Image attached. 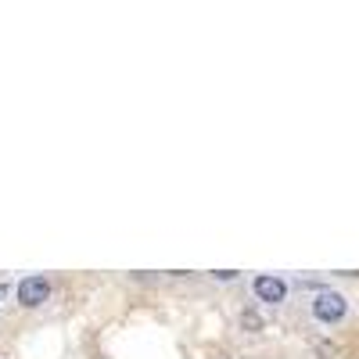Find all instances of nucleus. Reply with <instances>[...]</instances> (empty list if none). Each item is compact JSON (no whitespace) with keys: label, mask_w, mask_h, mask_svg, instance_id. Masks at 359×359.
Returning <instances> with one entry per match:
<instances>
[{"label":"nucleus","mask_w":359,"mask_h":359,"mask_svg":"<svg viewBox=\"0 0 359 359\" xmlns=\"http://www.w3.org/2000/svg\"><path fill=\"white\" fill-rule=\"evenodd\" d=\"M309 309H313V320H316V323L334 327V323H341V320L348 316V298H345L341 291L327 287V291H316V294H313Z\"/></svg>","instance_id":"obj_1"},{"label":"nucleus","mask_w":359,"mask_h":359,"mask_svg":"<svg viewBox=\"0 0 359 359\" xmlns=\"http://www.w3.org/2000/svg\"><path fill=\"white\" fill-rule=\"evenodd\" d=\"M15 294H18V302H22L25 309H36V306H43L47 298H50V280H47V277H40V273L22 277V280H18V287H15Z\"/></svg>","instance_id":"obj_2"},{"label":"nucleus","mask_w":359,"mask_h":359,"mask_svg":"<svg viewBox=\"0 0 359 359\" xmlns=\"http://www.w3.org/2000/svg\"><path fill=\"white\" fill-rule=\"evenodd\" d=\"M216 277H219V280H233V277H237V269H219Z\"/></svg>","instance_id":"obj_4"},{"label":"nucleus","mask_w":359,"mask_h":359,"mask_svg":"<svg viewBox=\"0 0 359 359\" xmlns=\"http://www.w3.org/2000/svg\"><path fill=\"white\" fill-rule=\"evenodd\" d=\"M252 291H255L259 302L280 306L284 298H287V280H284V277H273V273H259V277L252 280Z\"/></svg>","instance_id":"obj_3"}]
</instances>
